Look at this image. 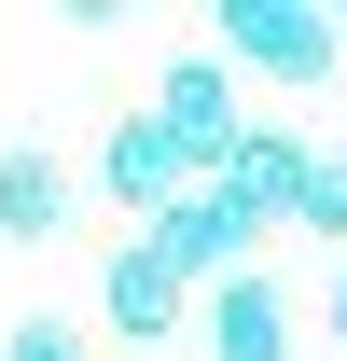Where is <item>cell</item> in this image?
Segmentation results:
<instances>
[{
  "instance_id": "6da1fadb",
  "label": "cell",
  "mask_w": 347,
  "mask_h": 361,
  "mask_svg": "<svg viewBox=\"0 0 347 361\" xmlns=\"http://www.w3.org/2000/svg\"><path fill=\"white\" fill-rule=\"evenodd\" d=\"M209 56H222V70H264V84H334L347 14H334V0H222V14H209Z\"/></svg>"
},
{
  "instance_id": "8992f818",
  "label": "cell",
  "mask_w": 347,
  "mask_h": 361,
  "mask_svg": "<svg viewBox=\"0 0 347 361\" xmlns=\"http://www.w3.org/2000/svg\"><path fill=\"white\" fill-rule=\"evenodd\" d=\"M139 236H153V250H167V264L195 278V292H222V278H250V223H236V195H222V180L195 195V209H167V223H139Z\"/></svg>"
},
{
  "instance_id": "5b68a950",
  "label": "cell",
  "mask_w": 347,
  "mask_h": 361,
  "mask_svg": "<svg viewBox=\"0 0 347 361\" xmlns=\"http://www.w3.org/2000/svg\"><path fill=\"white\" fill-rule=\"evenodd\" d=\"M153 111H167V126L195 139V153H209V180H222V153L250 139V111H236V70H222L209 42H195V56H167V84H153Z\"/></svg>"
},
{
  "instance_id": "52a82bcc",
  "label": "cell",
  "mask_w": 347,
  "mask_h": 361,
  "mask_svg": "<svg viewBox=\"0 0 347 361\" xmlns=\"http://www.w3.org/2000/svg\"><path fill=\"white\" fill-rule=\"evenodd\" d=\"M195 334H209V361H292V292L250 264V278H222L195 306Z\"/></svg>"
},
{
  "instance_id": "9c48e42d",
  "label": "cell",
  "mask_w": 347,
  "mask_h": 361,
  "mask_svg": "<svg viewBox=\"0 0 347 361\" xmlns=\"http://www.w3.org/2000/svg\"><path fill=\"white\" fill-rule=\"evenodd\" d=\"M305 236H347V153H319V180H305Z\"/></svg>"
},
{
  "instance_id": "277c9868",
  "label": "cell",
  "mask_w": 347,
  "mask_h": 361,
  "mask_svg": "<svg viewBox=\"0 0 347 361\" xmlns=\"http://www.w3.org/2000/svg\"><path fill=\"white\" fill-rule=\"evenodd\" d=\"M305 180H319V153H305L292 126H250L236 153H222V195H236V223H305Z\"/></svg>"
},
{
  "instance_id": "3957f363",
  "label": "cell",
  "mask_w": 347,
  "mask_h": 361,
  "mask_svg": "<svg viewBox=\"0 0 347 361\" xmlns=\"http://www.w3.org/2000/svg\"><path fill=\"white\" fill-rule=\"evenodd\" d=\"M195 306H209V292H195V278H181L167 250H153V236H126V250L97 264V319H111L126 348H167V334H181Z\"/></svg>"
},
{
  "instance_id": "7a4b0ae2",
  "label": "cell",
  "mask_w": 347,
  "mask_h": 361,
  "mask_svg": "<svg viewBox=\"0 0 347 361\" xmlns=\"http://www.w3.org/2000/svg\"><path fill=\"white\" fill-rule=\"evenodd\" d=\"M97 180L126 195L139 223H167V209H195V195H209V153H195V139H181L167 111H126V126L97 139Z\"/></svg>"
},
{
  "instance_id": "30bf717a",
  "label": "cell",
  "mask_w": 347,
  "mask_h": 361,
  "mask_svg": "<svg viewBox=\"0 0 347 361\" xmlns=\"http://www.w3.org/2000/svg\"><path fill=\"white\" fill-rule=\"evenodd\" d=\"M0 361H84V348H70L56 319H28V334H14V348H0Z\"/></svg>"
},
{
  "instance_id": "ba28073f",
  "label": "cell",
  "mask_w": 347,
  "mask_h": 361,
  "mask_svg": "<svg viewBox=\"0 0 347 361\" xmlns=\"http://www.w3.org/2000/svg\"><path fill=\"white\" fill-rule=\"evenodd\" d=\"M56 223H70V167L42 139H14L0 153V236H56Z\"/></svg>"
},
{
  "instance_id": "8fae6325",
  "label": "cell",
  "mask_w": 347,
  "mask_h": 361,
  "mask_svg": "<svg viewBox=\"0 0 347 361\" xmlns=\"http://www.w3.org/2000/svg\"><path fill=\"white\" fill-rule=\"evenodd\" d=\"M319 319H334V348H347V264H334V292H319Z\"/></svg>"
}]
</instances>
